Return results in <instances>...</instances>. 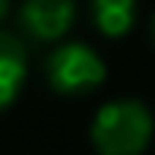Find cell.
<instances>
[{
    "label": "cell",
    "instance_id": "2",
    "mask_svg": "<svg viewBox=\"0 0 155 155\" xmlns=\"http://www.w3.org/2000/svg\"><path fill=\"white\" fill-rule=\"evenodd\" d=\"M45 73H48L51 89H57L63 95H82V92H92V89H98L104 82L108 67L98 57V51H92L89 45L63 41L48 54Z\"/></svg>",
    "mask_w": 155,
    "mask_h": 155
},
{
    "label": "cell",
    "instance_id": "6",
    "mask_svg": "<svg viewBox=\"0 0 155 155\" xmlns=\"http://www.w3.org/2000/svg\"><path fill=\"white\" fill-rule=\"evenodd\" d=\"M10 6H13V0H0V19H6V13H10Z\"/></svg>",
    "mask_w": 155,
    "mask_h": 155
},
{
    "label": "cell",
    "instance_id": "1",
    "mask_svg": "<svg viewBox=\"0 0 155 155\" xmlns=\"http://www.w3.org/2000/svg\"><path fill=\"white\" fill-rule=\"evenodd\" d=\"M152 139V114L136 98H117L98 108L92 146L98 155H143Z\"/></svg>",
    "mask_w": 155,
    "mask_h": 155
},
{
    "label": "cell",
    "instance_id": "4",
    "mask_svg": "<svg viewBox=\"0 0 155 155\" xmlns=\"http://www.w3.org/2000/svg\"><path fill=\"white\" fill-rule=\"evenodd\" d=\"M29 76V54L19 35L0 29V111H6L19 98Z\"/></svg>",
    "mask_w": 155,
    "mask_h": 155
},
{
    "label": "cell",
    "instance_id": "3",
    "mask_svg": "<svg viewBox=\"0 0 155 155\" xmlns=\"http://www.w3.org/2000/svg\"><path fill=\"white\" fill-rule=\"evenodd\" d=\"M76 19V0H22L19 25L35 41H60Z\"/></svg>",
    "mask_w": 155,
    "mask_h": 155
},
{
    "label": "cell",
    "instance_id": "7",
    "mask_svg": "<svg viewBox=\"0 0 155 155\" xmlns=\"http://www.w3.org/2000/svg\"><path fill=\"white\" fill-rule=\"evenodd\" d=\"M152 41H155V16H152Z\"/></svg>",
    "mask_w": 155,
    "mask_h": 155
},
{
    "label": "cell",
    "instance_id": "5",
    "mask_svg": "<svg viewBox=\"0 0 155 155\" xmlns=\"http://www.w3.org/2000/svg\"><path fill=\"white\" fill-rule=\"evenodd\" d=\"M136 19V0H92V22L108 38H120Z\"/></svg>",
    "mask_w": 155,
    "mask_h": 155
}]
</instances>
